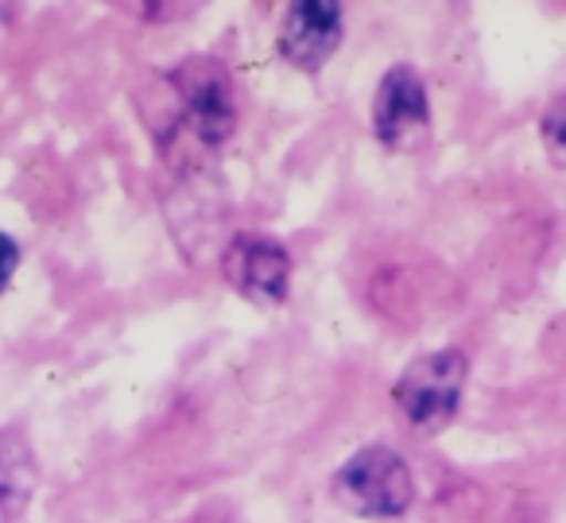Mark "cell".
Masks as SVG:
<instances>
[{
  "label": "cell",
  "instance_id": "obj_9",
  "mask_svg": "<svg viewBox=\"0 0 566 523\" xmlns=\"http://www.w3.org/2000/svg\"><path fill=\"white\" fill-rule=\"evenodd\" d=\"M543 140H547L551 159L563 164V102L551 105V113L543 117Z\"/></svg>",
  "mask_w": 566,
  "mask_h": 523
},
{
  "label": "cell",
  "instance_id": "obj_4",
  "mask_svg": "<svg viewBox=\"0 0 566 523\" xmlns=\"http://www.w3.org/2000/svg\"><path fill=\"white\" fill-rule=\"evenodd\" d=\"M373 136L388 151H419L431 144V102L416 66L400 63L380 79L373 97Z\"/></svg>",
  "mask_w": 566,
  "mask_h": 523
},
{
  "label": "cell",
  "instance_id": "obj_10",
  "mask_svg": "<svg viewBox=\"0 0 566 523\" xmlns=\"http://www.w3.org/2000/svg\"><path fill=\"white\" fill-rule=\"evenodd\" d=\"M17 268H20V244L12 241L9 233H0V295L9 291L12 275H17Z\"/></svg>",
  "mask_w": 566,
  "mask_h": 523
},
{
  "label": "cell",
  "instance_id": "obj_6",
  "mask_svg": "<svg viewBox=\"0 0 566 523\" xmlns=\"http://www.w3.org/2000/svg\"><path fill=\"white\" fill-rule=\"evenodd\" d=\"M342 43V0H287L280 24V55L318 74Z\"/></svg>",
  "mask_w": 566,
  "mask_h": 523
},
{
  "label": "cell",
  "instance_id": "obj_1",
  "mask_svg": "<svg viewBox=\"0 0 566 523\" xmlns=\"http://www.w3.org/2000/svg\"><path fill=\"white\" fill-rule=\"evenodd\" d=\"M167 94L175 102V121L167 136L187 133L198 148L213 151L233 136L237 128V94L229 66L218 59H187L167 74Z\"/></svg>",
  "mask_w": 566,
  "mask_h": 523
},
{
  "label": "cell",
  "instance_id": "obj_8",
  "mask_svg": "<svg viewBox=\"0 0 566 523\" xmlns=\"http://www.w3.org/2000/svg\"><path fill=\"white\" fill-rule=\"evenodd\" d=\"M113 4H117L120 12H128V17L151 20V24H159V20L187 17L195 0H113Z\"/></svg>",
  "mask_w": 566,
  "mask_h": 523
},
{
  "label": "cell",
  "instance_id": "obj_3",
  "mask_svg": "<svg viewBox=\"0 0 566 523\" xmlns=\"http://www.w3.org/2000/svg\"><path fill=\"white\" fill-rule=\"evenodd\" d=\"M331 496L338 508L365 520H392L403 515L416 500L411 469L392 446H365L334 473Z\"/></svg>",
  "mask_w": 566,
  "mask_h": 523
},
{
  "label": "cell",
  "instance_id": "obj_2",
  "mask_svg": "<svg viewBox=\"0 0 566 523\" xmlns=\"http://www.w3.org/2000/svg\"><path fill=\"white\" fill-rule=\"evenodd\" d=\"M465 376H470V360L458 349H434L416 357L392 384V404L400 419L419 438L442 435L462 404Z\"/></svg>",
  "mask_w": 566,
  "mask_h": 523
},
{
  "label": "cell",
  "instance_id": "obj_5",
  "mask_svg": "<svg viewBox=\"0 0 566 523\" xmlns=\"http://www.w3.org/2000/svg\"><path fill=\"white\" fill-rule=\"evenodd\" d=\"M221 272H226V283L237 295L260 306H280L292 291V257L272 237H233L226 257H221Z\"/></svg>",
  "mask_w": 566,
  "mask_h": 523
},
{
  "label": "cell",
  "instance_id": "obj_7",
  "mask_svg": "<svg viewBox=\"0 0 566 523\" xmlns=\"http://www.w3.org/2000/svg\"><path fill=\"white\" fill-rule=\"evenodd\" d=\"M40 484V466L20 435H0V523H17Z\"/></svg>",
  "mask_w": 566,
  "mask_h": 523
}]
</instances>
